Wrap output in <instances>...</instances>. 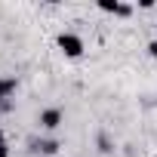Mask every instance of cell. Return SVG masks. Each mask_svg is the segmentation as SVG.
I'll return each instance as SVG.
<instances>
[{"label":"cell","mask_w":157,"mask_h":157,"mask_svg":"<svg viewBox=\"0 0 157 157\" xmlns=\"http://www.w3.org/2000/svg\"><path fill=\"white\" fill-rule=\"evenodd\" d=\"M148 49H151V56H154V59H157V40H154V43H151V46H148Z\"/></svg>","instance_id":"obj_6"},{"label":"cell","mask_w":157,"mask_h":157,"mask_svg":"<svg viewBox=\"0 0 157 157\" xmlns=\"http://www.w3.org/2000/svg\"><path fill=\"white\" fill-rule=\"evenodd\" d=\"M59 123H62V111L49 108V111H43V114H40V126H46V129H56Z\"/></svg>","instance_id":"obj_2"},{"label":"cell","mask_w":157,"mask_h":157,"mask_svg":"<svg viewBox=\"0 0 157 157\" xmlns=\"http://www.w3.org/2000/svg\"><path fill=\"white\" fill-rule=\"evenodd\" d=\"M0 157H6V139H3V132H0Z\"/></svg>","instance_id":"obj_5"},{"label":"cell","mask_w":157,"mask_h":157,"mask_svg":"<svg viewBox=\"0 0 157 157\" xmlns=\"http://www.w3.org/2000/svg\"><path fill=\"white\" fill-rule=\"evenodd\" d=\"M59 49L65 56H80L83 52V40L77 34H59Z\"/></svg>","instance_id":"obj_1"},{"label":"cell","mask_w":157,"mask_h":157,"mask_svg":"<svg viewBox=\"0 0 157 157\" xmlns=\"http://www.w3.org/2000/svg\"><path fill=\"white\" fill-rule=\"evenodd\" d=\"M13 90H16V80H0V99H6Z\"/></svg>","instance_id":"obj_3"},{"label":"cell","mask_w":157,"mask_h":157,"mask_svg":"<svg viewBox=\"0 0 157 157\" xmlns=\"http://www.w3.org/2000/svg\"><path fill=\"white\" fill-rule=\"evenodd\" d=\"M40 151H43V154H56V151H59V142L46 139V142H40Z\"/></svg>","instance_id":"obj_4"}]
</instances>
